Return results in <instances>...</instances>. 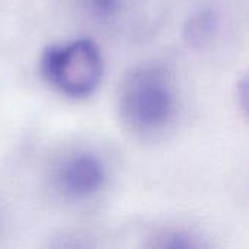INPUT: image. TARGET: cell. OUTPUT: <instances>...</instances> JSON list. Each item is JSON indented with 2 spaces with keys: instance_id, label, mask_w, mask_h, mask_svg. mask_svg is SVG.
Here are the masks:
<instances>
[{
  "instance_id": "cell-6",
  "label": "cell",
  "mask_w": 249,
  "mask_h": 249,
  "mask_svg": "<svg viewBox=\"0 0 249 249\" xmlns=\"http://www.w3.org/2000/svg\"><path fill=\"white\" fill-rule=\"evenodd\" d=\"M88 4L90 10L101 18L114 16L120 9V0H88Z\"/></svg>"
},
{
  "instance_id": "cell-4",
  "label": "cell",
  "mask_w": 249,
  "mask_h": 249,
  "mask_svg": "<svg viewBox=\"0 0 249 249\" xmlns=\"http://www.w3.org/2000/svg\"><path fill=\"white\" fill-rule=\"evenodd\" d=\"M217 28V15L213 10H201L190 18L184 28V36L191 45L201 47L213 38Z\"/></svg>"
},
{
  "instance_id": "cell-2",
  "label": "cell",
  "mask_w": 249,
  "mask_h": 249,
  "mask_svg": "<svg viewBox=\"0 0 249 249\" xmlns=\"http://www.w3.org/2000/svg\"><path fill=\"white\" fill-rule=\"evenodd\" d=\"M121 112L137 131L153 133L174 117L177 99L168 71L159 66H140L121 86Z\"/></svg>"
},
{
  "instance_id": "cell-3",
  "label": "cell",
  "mask_w": 249,
  "mask_h": 249,
  "mask_svg": "<svg viewBox=\"0 0 249 249\" xmlns=\"http://www.w3.org/2000/svg\"><path fill=\"white\" fill-rule=\"evenodd\" d=\"M107 181L102 160L90 152H77L61 163L57 172L60 190L76 200H83L101 191Z\"/></svg>"
},
{
  "instance_id": "cell-1",
  "label": "cell",
  "mask_w": 249,
  "mask_h": 249,
  "mask_svg": "<svg viewBox=\"0 0 249 249\" xmlns=\"http://www.w3.org/2000/svg\"><path fill=\"white\" fill-rule=\"evenodd\" d=\"M42 77L60 93L82 99L90 96L104 76V58L90 38L48 45L39 58Z\"/></svg>"
},
{
  "instance_id": "cell-5",
  "label": "cell",
  "mask_w": 249,
  "mask_h": 249,
  "mask_svg": "<svg viewBox=\"0 0 249 249\" xmlns=\"http://www.w3.org/2000/svg\"><path fill=\"white\" fill-rule=\"evenodd\" d=\"M153 247L162 249H190L198 248V247H201V244L194 236H191L185 232L171 231V232H165V233L159 235L156 242L153 244Z\"/></svg>"
}]
</instances>
